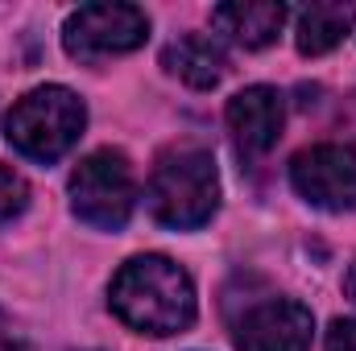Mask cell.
Returning <instances> with one entry per match:
<instances>
[{
    "label": "cell",
    "mask_w": 356,
    "mask_h": 351,
    "mask_svg": "<svg viewBox=\"0 0 356 351\" xmlns=\"http://www.w3.org/2000/svg\"><path fill=\"white\" fill-rule=\"evenodd\" d=\"M112 310L145 335H178L195 323V285L170 257H133L112 277Z\"/></svg>",
    "instance_id": "obj_1"
},
{
    "label": "cell",
    "mask_w": 356,
    "mask_h": 351,
    "mask_svg": "<svg viewBox=\"0 0 356 351\" xmlns=\"http://www.w3.org/2000/svg\"><path fill=\"white\" fill-rule=\"evenodd\" d=\"M220 207L216 157L199 145H175L149 174V211L166 228H203Z\"/></svg>",
    "instance_id": "obj_2"
},
{
    "label": "cell",
    "mask_w": 356,
    "mask_h": 351,
    "mask_svg": "<svg viewBox=\"0 0 356 351\" xmlns=\"http://www.w3.org/2000/svg\"><path fill=\"white\" fill-rule=\"evenodd\" d=\"M83 124H88V108L75 91L38 87L13 103V112L4 120V137L29 162L50 166L63 153H71V145L83 137Z\"/></svg>",
    "instance_id": "obj_3"
},
{
    "label": "cell",
    "mask_w": 356,
    "mask_h": 351,
    "mask_svg": "<svg viewBox=\"0 0 356 351\" xmlns=\"http://www.w3.org/2000/svg\"><path fill=\"white\" fill-rule=\"evenodd\" d=\"M133 203H137V186H133V170H129L124 153L95 149L75 166V174H71V207H75V215L83 223L116 232V228L129 223Z\"/></svg>",
    "instance_id": "obj_4"
},
{
    "label": "cell",
    "mask_w": 356,
    "mask_h": 351,
    "mask_svg": "<svg viewBox=\"0 0 356 351\" xmlns=\"http://www.w3.org/2000/svg\"><path fill=\"white\" fill-rule=\"evenodd\" d=\"M232 339L241 351H311L315 318L294 298H249L241 310L228 314Z\"/></svg>",
    "instance_id": "obj_5"
},
{
    "label": "cell",
    "mask_w": 356,
    "mask_h": 351,
    "mask_svg": "<svg viewBox=\"0 0 356 351\" xmlns=\"http://www.w3.org/2000/svg\"><path fill=\"white\" fill-rule=\"evenodd\" d=\"M149 37V17L137 4H83L63 25V46L75 58L129 54Z\"/></svg>",
    "instance_id": "obj_6"
},
{
    "label": "cell",
    "mask_w": 356,
    "mask_h": 351,
    "mask_svg": "<svg viewBox=\"0 0 356 351\" xmlns=\"http://www.w3.org/2000/svg\"><path fill=\"white\" fill-rule=\"evenodd\" d=\"M294 190L323 211H353L356 207V153L344 145H311L290 162Z\"/></svg>",
    "instance_id": "obj_7"
},
{
    "label": "cell",
    "mask_w": 356,
    "mask_h": 351,
    "mask_svg": "<svg viewBox=\"0 0 356 351\" xmlns=\"http://www.w3.org/2000/svg\"><path fill=\"white\" fill-rule=\"evenodd\" d=\"M228 132L236 141V149L245 157H261L277 145L282 120H286V103L273 87H245L241 95L228 99Z\"/></svg>",
    "instance_id": "obj_8"
},
{
    "label": "cell",
    "mask_w": 356,
    "mask_h": 351,
    "mask_svg": "<svg viewBox=\"0 0 356 351\" xmlns=\"http://www.w3.org/2000/svg\"><path fill=\"white\" fill-rule=\"evenodd\" d=\"M286 17H290L286 4H273V0H232V4H216L211 8V25L220 33H228L245 50L269 46L282 33Z\"/></svg>",
    "instance_id": "obj_9"
},
{
    "label": "cell",
    "mask_w": 356,
    "mask_h": 351,
    "mask_svg": "<svg viewBox=\"0 0 356 351\" xmlns=\"http://www.w3.org/2000/svg\"><path fill=\"white\" fill-rule=\"evenodd\" d=\"M162 62H166V71L178 75L186 87H199V91L216 87V83L224 79V71H228L224 50H220L207 33H182L178 42L166 46Z\"/></svg>",
    "instance_id": "obj_10"
},
{
    "label": "cell",
    "mask_w": 356,
    "mask_h": 351,
    "mask_svg": "<svg viewBox=\"0 0 356 351\" xmlns=\"http://www.w3.org/2000/svg\"><path fill=\"white\" fill-rule=\"evenodd\" d=\"M356 25V4H307L298 12V50L302 54H327L344 42V33Z\"/></svg>",
    "instance_id": "obj_11"
},
{
    "label": "cell",
    "mask_w": 356,
    "mask_h": 351,
    "mask_svg": "<svg viewBox=\"0 0 356 351\" xmlns=\"http://www.w3.org/2000/svg\"><path fill=\"white\" fill-rule=\"evenodd\" d=\"M25 207H29V186H25V178L17 174L13 166L0 162V223H13Z\"/></svg>",
    "instance_id": "obj_12"
},
{
    "label": "cell",
    "mask_w": 356,
    "mask_h": 351,
    "mask_svg": "<svg viewBox=\"0 0 356 351\" xmlns=\"http://www.w3.org/2000/svg\"><path fill=\"white\" fill-rule=\"evenodd\" d=\"M327 351H356V318H336L327 331Z\"/></svg>",
    "instance_id": "obj_13"
},
{
    "label": "cell",
    "mask_w": 356,
    "mask_h": 351,
    "mask_svg": "<svg viewBox=\"0 0 356 351\" xmlns=\"http://www.w3.org/2000/svg\"><path fill=\"white\" fill-rule=\"evenodd\" d=\"M0 351H33L25 339H17V335H0Z\"/></svg>",
    "instance_id": "obj_14"
},
{
    "label": "cell",
    "mask_w": 356,
    "mask_h": 351,
    "mask_svg": "<svg viewBox=\"0 0 356 351\" xmlns=\"http://www.w3.org/2000/svg\"><path fill=\"white\" fill-rule=\"evenodd\" d=\"M344 289H348V298L356 302V264L348 268V281H344Z\"/></svg>",
    "instance_id": "obj_15"
}]
</instances>
